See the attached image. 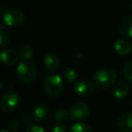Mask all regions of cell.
Segmentation results:
<instances>
[{
    "mask_svg": "<svg viewBox=\"0 0 132 132\" xmlns=\"http://www.w3.org/2000/svg\"><path fill=\"white\" fill-rule=\"evenodd\" d=\"M52 132H67L66 127L61 123H55L52 127Z\"/></svg>",
    "mask_w": 132,
    "mask_h": 132,
    "instance_id": "603a6c76",
    "label": "cell"
},
{
    "mask_svg": "<svg viewBox=\"0 0 132 132\" xmlns=\"http://www.w3.org/2000/svg\"><path fill=\"white\" fill-rule=\"evenodd\" d=\"M71 132H93V130L89 125L77 122L74 125H72V128H71Z\"/></svg>",
    "mask_w": 132,
    "mask_h": 132,
    "instance_id": "d6986e66",
    "label": "cell"
},
{
    "mask_svg": "<svg viewBox=\"0 0 132 132\" xmlns=\"http://www.w3.org/2000/svg\"><path fill=\"white\" fill-rule=\"evenodd\" d=\"M53 117H54L55 120L59 121V122H64L70 117V112L64 108L57 109L53 113Z\"/></svg>",
    "mask_w": 132,
    "mask_h": 132,
    "instance_id": "e0dca14e",
    "label": "cell"
},
{
    "mask_svg": "<svg viewBox=\"0 0 132 132\" xmlns=\"http://www.w3.org/2000/svg\"><path fill=\"white\" fill-rule=\"evenodd\" d=\"M20 128V121L18 119H12L8 123V129L11 132H15Z\"/></svg>",
    "mask_w": 132,
    "mask_h": 132,
    "instance_id": "44dd1931",
    "label": "cell"
},
{
    "mask_svg": "<svg viewBox=\"0 0 132 132\" xmlns=\"http://www.w3.org/2000/svg\"><path fill=\"white\" fill-rule=\"evenodd\" d=\"M70 117L72 120L82 121L86 119L90 115V108L84 102H77L72 106L70 110Z\"/></svg>",
    "mask_w": 132,
    "mask_h": 132,
    "instance_id": "8992f818",
    "label": "cell"
},
{
    "mask_svg": "<svg viewBox=\"0 0 132 132\" xmlns=\"http://www.w3.org/2000/svg\"><path fill=\"white\" fill-rule=\"evenodd\" d=\"M3 20L4 23L8 26H20L26 21V15L21 10L15 8H10L4 12L3 14Z\"/></svg>",
    "mask_w": 132,
    "mask_h": 132,
    "instance_id": "5b68a950",
    "label": "cell"
},
{
    "mask_svg": "<svg viewBox=\"0 0 132 132\" xmlns=\"http://www.w3.org/2000/svg\"><path fill=\"white\" fill-rule=\"evenodd\" d=\"M44 88L48 96L52 98H57L63 92L64 84L60 76L57 74H51L44 80Z\"/></svg>",
    "mask_w": 132,
    "mask_h": 132,
    "instance_id": "3957f363",
    "label": "cell"
},
{
    "mask_svg": "<svg viewBox=\"0 0 132 132\" xmlns=\"http://www.w3.org/2000/svg\"><path fill=\"white\" fill-rule=\"evenodd\" d=\"M131 10H132V2H131Z\"/></svg>",
    "mask_w": 132,
    "mask_h": 132,
    "instance_id": "83f0119b",
    "label": "cell"
},
{
    "mask_svg": "<svg viewBox=\"0 0 132 132\" xmlns=\"http://www.w3.org/2000/svg\"><path fill=\"white\" fill-rule=\"evenodd\" d=\"M16 75L24 83H32L37 76L36 66L30 61H23L16 68Z\"/></svg>",
    "mask_w": 132,
    "mask_h": 132,
    "instance_id": "7a4b0ae2",
    "label": "cell"
},
{
    "mask_svg": "<svg viewBox=\"0 0 132 132\" xmlns=\"http://www.w3.org/2000/svg\"><path fill=\"white\" fill-rule=\"evenodd\" d=\"M114 50L119 54L127 55L131 53L132 46L128 41L124 40V39H120V40H118L115 42V44H114Z\"/></svg>",
    "mask_w": 132,
    "mask_h": 132,
    "instance_id": "5bb4252c",
    "label": "cell"
},
{
    "mask_svg": "<svg viewBox=\"0 0 132 132\" xmlns=\"http://www.w3.org/2000/svg\"><path fill=\"white\" fill-rule=\"evenodd\" d=\"M130 88L127 83L119 82L113 86L111 90V94L114 99L116 100H123L129 94Z\"/></svg>",
    "mask_w": 132,
    "mask_h": 132,
    "instance_id": "8fae6325",
    "label": "cell"
},
{
    "mask_svg": "<svg viewBox=\"0 0 132 132\" xmlns=\"http://www.w3.org/2000/svg\"><path fill=\"white\" fill-rule=\"evenodd\" d=\"M73 90L78 96L87 98L93 94L94 86L89 80L80 79L74 82Z\"/></svg>",
    "mask_w": 132,
    "mask_h": 132,
    "instance_id": "52a82bcc",
    "label": "cell"
},
{
    "mask_svg": "<svg viewBox=\"0 0 132 132\" xmlns=\"http://www.w3.org/2000/svg\"><path fill=\"white\" fill-rule=\"evenodd\" d=\"M62 77L69 83L75 82L77 81V72L72 68H66L62 72Z\"/></svg>",
    "mask_w": 132,
    "mask_h": 132,
    "instance_id": "ac0fdd59",
    "label": "cell"
},
{
    "mask_svg": "<svg viewBox=\"0 0 132 132\" xmlns=\"http://www.w3.org/2000/svg\"><path fill=\"white\" fill-rule=\"evenodd\" d=\"M119 31L125 39H132V15H128L121 22Z\"/></svg>",
    "mask_w": 132,
    "mask_h": 132,
    "instance_id": "7c38bea8",
    "label": "cell"
},
{
    "mask_svg": "<svg viewBox=\"0 0 132 132\" xmlns=\"http://www.w3.org/2000/svg\"><path fill=\"white\" fill-rule=\"evenodd\" d=\"M93 83L101 89H108L113 86L117 81V74L113 70L103 67L94 72L92 76Z\"/></svg>",
    "mask_w": 132,
    "mask_h": 132,
    "instance_id": "6da1fadb",
    "label": "cell"
},
{
    "mask_svg": "<svg viewBox=\"0 0 132 132\" xmlns=\"http://www.w3.org/2000/svg\"><path fill=\"white\" fill-rule=\"evenodd\" d=\"M18 54L23 60L24 61H28L33 57L34 54V51L32 49V47L30 45L27 44H24V45L21 46L18 50Z\"/></svg>",
    "mask_w": 132,
    "mask_h": 132,
    "instance_id": "2e32d148",
    "label": "cell"
},
{
    "mask_svg": "<svg viewBox=\"0 0 132 132\" xmlns=\"http://www.w3.org/2000/svg\"><path fill=\"white\" fill-rule=\"evenodd\" d=\"M1 14H2V10H1V7H0V17H1Z\"/></svg>",
    "mask_w": 132,
    "mask_h": 132,
    "instance_id": "4316f807",
    "label": "cell"
},
{
    "mask_svg": "<svg viewBox=\"0 0 132 132\" xmlns=\"http://www.w3.org/2000/svg\"><path fill=\"white\" fill-rule=\"evenodd\" d=\"M21 120H22V122L24 123V125H26V126H30V125H32V123H33V121H34L33 115L30 114V113H28V112H26L24 114H23Z\"/></svg>",
    "mask_w": 132,
    "mask_h": 132,
    "instance_id": "7402d4cb",
    "label": "cell"
},
{
    "mask_svg": "<svg viewBox=\"0 0 132 132\" xmlns=\"http://www.w3.org/2000/svg\"><path fill=\"white\" fill-rule=\"evenodd\" d=\"M119 132H132V112H125L117 122Z\"/></svg>",
    "mask_w": 132,
    "mask_h": 132,
    "instance_id": "ba28073f",
    "label": "cell"
},
{
    "mask_svg": "<svg viewBox=\"0 0 132 132\" xmlns=\"http://www.w3.org/2000/svg\"><path fill=\"white\" fill-rule=\"evenodd\" d=\"M44 63L48 71H50V72H54L59 67L60 60H59L58 55L55 53H48L47 54L44 56Z\"/></svg>",
    "mask_w": 132,
    "mask_h": 132,
    "instance_id": "4fadbf2b",
    "label": "cell"
},
{
    "mask_svg": "<svg viewBox=\"0 0 132 132\" xmlns=\"http://www.w3.org/2000/svg\"><path fill=\"white\" fill-rule=\"evenodd\" d=\"M0 132H11L9 129H2V130H0Z\"/></svg>",
    "mask_w": 132,
    "mask_h": 132,
    "instance_id": "484cf974",
    "label": "cell"
},
{
    "mask_svg": "<svg viewBox=\"0 0 132 132\" xmlns=\"http://www.w3.org/2000/svg\"><path fill=\"white\" fill-rule=\"evenodd\" d=\"M26 132H45V131H44V128L41 126H39V125L32 124V125H30V126H28Z\"/></svg>",
    "mask_w": 132,
    "mask_h": 132,
    "instance_id": "cb8c5ba5",
    "label": "cell"
},
{
    "mask_svg": "<svg viewBox=\"0 0 132 132\" xmlns=\"http://www.w3.org/2000/svg\"><path fill=\"white\" fill-rule=\"evenodd\" d=\"M11 34L6 26L0 24V48L6 47L10 42Z\"/></svg>",
    "mask_w": 132,
    "mask_h": 132,
    "instance_id": "9a60e30c",
    "label": "cell"
},
{
    "mask_svg": "<svg viewBox=\"0 0 132 132\" xmlns=\"http://www.w3.org/2000/svg\"><path fill=\"white\" fill-rule=\"evenodd\" d=\"M32 115H33L35 121H36L38 123L44 122L48 118V115H49V108H48V106L46 104L39 103V104L35 105L34 107Z\"/></svg>",
    "mask_w": 132,
    "mask_h": 132,
    "instance_id": "30bf717a",
    "label": "cell"
},
{
    "mask_svg": "<svg viewBox=\"0 0 132 132\" xmlns=\"http://www.w3.org/2000/svg\"><path fill=\"white\" fill-rule=\"evenodd\" d=\"M21 102V98L18 93L10 90L5 93L0 100V109L4 112L10 113L18 108Z\"/></svg>",
    "mask_w": 132,
    "mask_h": 132,
    "instance_id": "277c9868",
    "label": "cell"
},
{
    "mask_svg": "<svg viewBox=\"0 0 132 132\" xmlns=\"http://www.w3.org/2000/svg\"><path fill=\"white\" fill-rule=\"evenodd\" d=\"M18 53L13 49L6 48L0 52V61L6 65H14L18 62Z\"/></svg>",
    "mask_w": 132,
    "mask_h": 132,
    "instance_id": "9c48e42d",
    "label": "cell"
},
{
    "mask_svg": "<svg viewBox=\"0 0 132 132\" xmlns=\"http://www.w3.org/2000/svg\"><path fill=\"white\" fill-rule=\"evenodd\" d=\"M131 106H132V101H131Z\"/></svg>",
    "mask_w": 132,
    "mask_h": 132,
    "instance_id": "f1b7e54d",
    "label": "cell"
},
{
    "mask_svg": "<svg viewBox=\"0 0 132 132\" xmlns=\"http://www.w3.org/2000/svg\"><path fill=\"white\" fill-rule=\"evenodd\" d=\"M3 87H4V81H3L2 79H0V90H2Z\"/></svg>",
    "mask_w": 132,
    "mask_h": 132,
    "instance_id": "d4e9b609",
    "label": "cell"
},
{
    "mask_svg": "<svg viewBox=\"0 0 132 132\" xmlns=\"http://www.w3.org/2000/svg\"><path fill=\"white\" fill-rule=\"evenodd\" d=\"M123 76L128 82L132 84V61L127 62L123 68Z\"/></svg>",
    "mask_w": 132,
    "mask_h": 132,
    "instance_id": "ffe728a7",
    "label": "cell"
}]
</instances>
